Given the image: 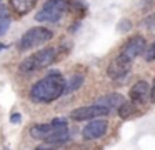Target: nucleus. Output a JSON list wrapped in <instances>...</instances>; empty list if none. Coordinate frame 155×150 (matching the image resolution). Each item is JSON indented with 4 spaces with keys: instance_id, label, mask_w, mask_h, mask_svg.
Returning <instances> with one entry per match:
<instances>
[{
    "instance_id": "obj_13",
    "label": "nucleus",
    "mask_w": 155,
    "mask_h": 150,
    "mask_svg": "<svg viewBox=\"0 0 155 150\" xmlns=\"http://www.w3.org/2000/svg\"><path fill=\"white\" fill-rule=\"evenodd\" d=\"M82 85H84V75L70 77V80L65 82V85H64V95L65 93H72V92H75V90H78Z\"/></svg>"
},
{
    "instance_id": "obj_23",
    "label": "nucleus",
    "mask_w": 155,
    "mask_h": 150,
    "mask_svg": "<svg viewBox=\"0 0 155 150\" xmlns=\"http://www.w3.org/2000/svg\"><path fill=\"white\" fill-rule=\"evenodd\" d=\"M2 48H5V45H2V43H0V50H2Z\"/></svg>"
},
{
    "instance_id": "obj_8",
    "label": "nucleus",
    "mask_w": 155,
    "mask_h": 150,
    "mask_svg": "<svg viewBox=\"0 0 155 150\" xmlns=\"http://www.w3.org/2000/svg\"><path fill=\"white\" fill-rule=\"evenodd\" d=\"M132 68V60H128L127 57H124L120 53L118 57H115L114 60H112V63L107 67V75L110 77V78L117 80L120 78V77H125L128 72H130Z\"/></svg>"
},
{
    "instance_id": "obj_21",
    "label": "nucleus",
    "mask_w": 155,
    "mask_h": 150,
    "mask_svg": "<svg viewBox=\"0 0 155 150\" xmlns=\"http://www.w3.org/2000/svg\"><path fill=\"white\" fill-rule=\"evenodd\" d=\"M20 120H22L20 118V113H14V115L10 117V122L12 123H20Z\"/></svg>"
},
{
    "instance_id": "obj_15",
    "label": "nucleus",
    "mask_w": 155,
    "mask_h": 150,
    "mask_svg": "<svg viewBox=\"0 0 155 150\" xmlns=\"http://www.w3.org/2000/svg\"><path fill=\"white\" fill-rule=\"evenodd\" d=\"M8 27H10V15H8V10L5 8V7L0 5V37L7 32Z\"/></svg>"
},
{
    "instance_id": "obj_16",
    "label": "nucleus",
    "mask_w": 155,
    "mask_h": 150,
    "mask_svg": "<svg viewBox=\"0 0 155 150\" xmlns=\"http://www.w3.org/2000/svg\"><path fill=\"white\" fill-rule=\"evenodd\" d=\"M134 110H135V107L132 105V103H127V102H124L120 107H118V113H120L122 118H128V117H132Z\"/></svg>"
},
{
    "instance_id": "obj_11",
    "label": "nucleus",
    "mask_w": 155,
    "mask_h": 150,
    "mask_svg": "<svg viewBox=\"0 0 155 150\" xmlns=\"http://www.w3.org/2000/svg\"><path fill=\"white\" fill-rule=\"evenodd\" d=\"M148 92H150L148 83L143 82V80H140V82H137L130 88V100L134 103H142L148 98Z\"/></svg>"
},
{
    "instance_id": "obj_22",
    "label": "nucleus",
    "mask_w": 155,
    "mask_h": 150,
    "mask_svg": "<svg viewBox=\"0 0 155 150\" xmlns=\"http://www.w3.org/2000/svg\"><path fill=\"white\" fill-rule=\"evenodd\" d=\"M35 150H52V148H48V147H38V148H35Z\"/></svg>"
},
{
    "instance_id": "obj_17",
    "label": "nucleus",
    "mask_w": 155,
    "mask_h": 150,
    "mask_svg": "<svg viewBox=\"0 0 155 150\" xmlns=\"http://www.w3.org/2000/svg\"><path fill=\"white\" fill-rule=\"evenodd\" d=\"M142 55L145 57V60H147V62L155 60V42L152 43L150 47H145V50H143V53H142Z\"/></svg>"
},
{
    "instance_id": "obj_9",
    "label": "nucleus",
    "mask_w": 155,
    "mask_h": 150,
    "mask_svg": "<svg viewBox=\"0 0 155 150\" xmlns=\"http://www.w3.org/2000/svg\"><path fill=\"white\" fill-rule=\"evenodd\" d=\"M107 128H108L107 120L92 118V122L84 127L82 137H84L85 140H97V138H100V137H104L105 133H107Z\"/></svg>"
},
{
    "instance_id": "obj_24",
    "label": "nucleus",
    "mask_w": 155,
    "mask_h": 150,
    "mask_svg": "<svg viewBox=\"0 0 155 150\" xmlns=\"http://www.w3.org/2000/svg\"><path fill=\"white\" fill-rule=\"evenodd\" d=\"M0 3H2V0H0Z\"/></svg>"
},
{
    "instance_id": "obj_14",
    "label": "nucleus",
    "mask_w": 155,
    "mask_h": 150,
    "mask_svg": "<svg viewBox=\"0 0 155 150\" xmlns=\"http://www.w3.org/2000/svg\"><path fill=\"white\" fill-rule=\"evenodd\" d=\"M68 140H70V132H68V130H64V132L54 133V135L48 137L45 142H47L48 145H62V143H67Z\"/></svg>"
},
{
    "instance_id": "obj_7",
    "label": "nucleus",
    "mask_w": 155,
    "mask_h": 150,
    "mask_svg": "<svg viewBox=\"0 0 155 150\" xmlns=\"http://www.w3.org/2000/svg\"><path fill=\"white\" fill-rule=\"evenodd\" d=\"M145 47H147V42H145L143 37H140V35L130 37V38L125 42V45L122 47L120 53L124 57H127L128 60H134V58H137L138 55H142V53H143Z\"/></svg>"
},
{
    "instance_id": "obj_3",
    "label": "nucleus",
    "mask_w": 155,
    "mask_h": 150,
    "mask_svg": "<svg viewBox=\"0 0 155 150\" xmlns=\"http://www.w3.org/2000/svg\"><path fill=\"white\" fill-rule=\"evenodd\" d=\"M54 33L45 27H32L30 30L22 35L20 42H18V48L20 50H34L37 47H42L44 43L50 42Z\"/></svg>"
},
{
    "instance_id": "obj_10",
    "label": "nucleus",
    "mask_w": 155,
    "mask_h": 150,
    "mask_svg": "<svg viewBox=\"0 0 155 150\" xmlns=\"http://www.w3.org/2000/svg\"><path fill=\"white\" fill-rule=\"evenodd\" d=\"M124 102H125V98L120 93H107L104 97H98L95 100V105H100V107H105L108 110H114V108H118Z\"/></svg>"
},
{
    "instance_id": "obj_19",
    "label": "nucleus",
    "mask_w": 155,
    "mask_h": 150,
    "mask_svg": "<svg viewBox=\"0 0 155 150\" xmlns=\"http://www.w3.org/2000/svg\"><path fill=\"white\" fill-rule=\"evenodd\" d=\"M132 28V23H130V20H127V18H124V20H120L118 22V25H117V30L118 32H128V30Z\"/></svg>"
},
{
    "instance_id": "obj_20",
    "label": "nucleus",
    "mask_w": 155,
    "mask_h": 150,
    "mask_svg": "<svg viewBox=\"0 0 155 150\" xmlns=\"http://www.w3.org/2000/svg\"><path fill=\"white\" fill-rule=\"evenodd\" d=\"M148 95H150L152 102H155V78H153V83H152V88H150V92H148Z\"/></svg>"
},
{
    "instance_id": "obj_2",
    "label": "nucleus",
    "mask_w": 155,
    "mask_h": 150,
    "mask_svg": "<svg viewBox=\"0 0 155 150\" xmlns=\"http://www.w3.org/2000/svg\"><path fill=\"white\" fill-rule=\"evenodd\" d=\"M57 55H58V52L54 47H47V48L37 50L35 53H32L30 57H27L20 63V70L24 73H32V72H37V70H42L45 67L52 65L57 60Z\"/></svg>"
},
{
    "instance_id": "obj_1",
    "label": "nucleus",
    "mask_w": 155,
    "mask_h": 150,
    "mask_svg": "<svg viewBox=\"0 0 155 150\" xmlns=\"http://www.w3.org/2000/svg\"><path fill=\"white\" fill-rule=\"evenodd\" d=\"M64 85H65V78L62 77V73L52 72L32 85L30 97L35 102L50 103L64 95Z\"/></svg>"
},
{
    "instance_id": "obj_12",
    "label": "nucleus",
    "mask_w": 155,
    "mask_h": 150,
    "mask_svg": "<svg viewBox=\"0 0 155 150\" xmlns=\"http://www.w3.org/2000/svg\"><path fill=\"white\" fill-rule=\"evenodd\" d=\"M37 0H10V5L18 15H25L35 7Z\"/></svg>"
},
{
    "instance_id": "obj_4",
    "label": "nucleus",
    "mask_w": 155,
    "mask_h": 150,
    "mask_svg": "<svg viewBox=\"0 0 155 150\" xmlns=\"http://www.w3.org/2000/svg\"><path fill=\"white\" fill-rule=\"evenodd\" d=\"M65 10H67V3L65 0H48L42 10H38L35 18L38 22H58L64 17Z\"/></svg>"
},
{
    "instance_id": "obj_5",
    "label": "nucleus",
    "mask_w": 155,
    "mask_h": 150,
    "mask_svg": "<svg viewBox=\"0 0 155 150\" xmlns=\"http://www.w3.org/2000/svg\"><path fill=\"white\" fill-rule=\"evenodd\" d=\"M64 130H68L67 127V120L64 118H55L52 120L50 123H40V125H35L30 128V135L37 140H47L48 137H52L57 132H64Z\"/></svg>"
},
{
    "instance_id": "obj_6",
    "label": "nucleus",
    "mask_w": 155,
    "mask_h": 150,
    "mask_svg": "<svg viewBox=\"0 0 155 150\" xmlns=\"http://www.w3.org/2000/svg\"><path fill=\"white\" fill-rule=\"evenodd\" d=\"M110 113V110L105 108V107L100 105H88V107H80V108H75L70 112V118L75 120V122H82V120H92L97 118V117H105Z\"/></svg>"
},
{
    "instance_id": "obj_18",
    "label": "nucleus",
    "mask_w": 155,
    "mask_h": 150,
    "mask_svg": "<svg viewBox=\"0 0 155 150\" xmlns=\"http://www.w3.org/2000/svg\"><path fill=\"white\" fill-rule=\"evenodd\" d=\"M142 25H143L145 28H148V30H155V13H150L148 17H145L143 22H142Z\"/></svg>"
}]
</instances>
